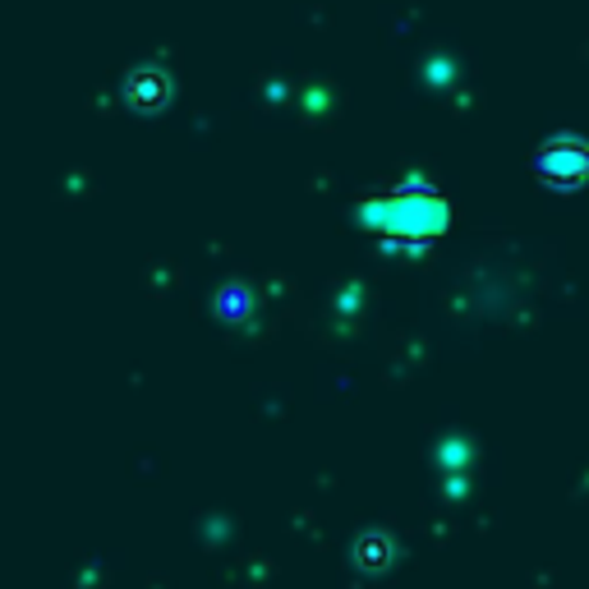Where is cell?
<instances>
[{
  "mask_svg": "<svg viewBox=\"0 0 589 589\" xmlns=\"http://www.w3.org/2000/svg\"><path fill=\"white\" fill-rule=\"evenodd\" d=\"M226 318H245V309H249V299H245V291L239 286H231V291H222V304H216Z\"/></svg>",
  "mask_w": 589,
  "mask_h": 589,
  "instance_id": "cell-5",
  "label": "cell"
},
{
  "mask_svg": "<svg viewBox=\"0 0 589 589\" xmlns=\"http://www.w3.org/2000/svg\"><path fill=\"white\" fill-rule=\"evenodd\" d=\"M534 170H539V176L549 180V185L572 189V185L589 180V148L576 143V139H557V143H549V148L539 152Z\"/></svg>",
  "mask_w": 589,
  "mask_h": 589,
  "instance_id": "cell-2",
  "label": "cell"
},
{
  "mask_svg": "<svg viewBox=\"0 0 589 589\" xmlns=\"http://www.w3.org/2000/svg\"><path fill=\"white\" fill-rule=\"evenodd\" d=\"M170 93V79L162 70H139L134 79H129V102L139 106V111H157V106L166 102Z\"/></svg>",
  "mask_w": 589,
  "mask_h": 589,
  "instance_id": "cell-3",
  "label": "cell"
},
{
  "mask_svg": "<svg viewBox=\"0 0 589 589\" xmlns=\"http://www.w3.org/2000/svg\"><path fill=\"white\" fill-rule=\"evenodd\" d=\"M364 226H374L391 239H405V245H420L428 235H443L447 231V203L433 193L428 185H401L397 193H387V199H368L364 203Z\"/></svg>",
  "mask_w": 589,
  "mask_h": 589,
  "instance_id": "cell-1",
  "label": "cell"
},
{
  "mask_svg": "<svg viewBox=\"0 0 589 589\" xmlns=\"http://www.w3.org/2000/svg\"><path fill=\"white\" fill-rule=\"evenodd\" d=\"M387 562H391V539L387 534H364L355 543V566L360 572H382Z\"/></svg>",
  "mask_w": 589,
  "mask_h": 589,
  "instance_id": "cell-4",
  "label": "cell"
}]
</instances>
